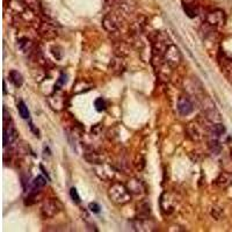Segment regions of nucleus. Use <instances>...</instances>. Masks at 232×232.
<instances>
[{
    "instance_id": "6",
    "label": "nucleus",
    "mask_w": 232,
    "mask_h": 232,
    "mask_svg": "<svg viewBox=\"0 0 232 232\" xmlns=\"http://www.w3.org/2000/svg\"><path fill=\"white\" fill-rule=\"evenodd\" d=\"M165 60L168 65L171 66H176V65L180 63L181 60V55H180V51L179 49L174 47V45H169L165 52Z\"/></svg>"
},
{
    "instance_id": "23",
    "label": "nucleus",
    "mask_w": 232,
    "mask_h": 232,
    "mask_svg": "<svg viewBox=\"0 0 232 232\" xmlns=\"http://www.w3.org/2000/svg\"><path fill=\"white\" fill-rule=\"evenodd\" d=\"M4 94H6V84H5V81H4Z\"/></svg>"
},
{
    "instance_id": "20",
    "label": "nucleus",
    "mask_w": 232,
    "mask_h": 232,
    "mask_svg": "<svg viewBox=\"0 0 232 232\" xmlns=\"http://www.w3.org/2000/svg\"><path fill=\"white\" fill-rule=\"evenodd\" d=\"M88 208H89V210H91L92 212H94V214H97V212L100 211V206H99L96 202H91V203L88 204Z\"/></svg>"
},
{
    "instance_id": "14",
    "label": "nucleus",
    "mask_w": 232,
    "mask_h": 232,
    "mask_svg": "<svg viewBox=\"0 0 232 232\" xmlns=\"http://www.w3.org/2000/svg\"><path fill=\"white\" fill-rule=\"evenodd\" d=\"M210 132H211V135H215V136H221V135H223L225 132V128L224 125L221 123V122H218V123H214L212 125H211V129H210Z\"/></svg>"
},
{
    "instance_id": "21",
    "label": "nucleus",
    "mask_w": 232,
    "mask_h": 232,
    "mask_svg": "<svg viewBox=\"0 0 232 232\" xmlns=\"http://www.w3.org/2000/svg\"><path fill=\"white\" fill-rule=\"evenodd\" d=\"M65 82H66V76L62 74L60 78H59V80H58V82H57V86H55V87H57V89H59V87L63 86Z\"/></svg>"
},
{
    "instance_id": "5",
    "label": "nucleus",
    "mask_w": 232,
    "mask_h": 232,
    "mask_svg": "<svg viewBox=\"0 0 232 232\" xmlns=\"http://www.w3.org/2000/svg\"><path fill=\"white\" fill-rule=\"evenodd\" d=\"M207 23L212 27H221L225 23V14L221 9H215L207 15Z\"/></svg>"
},
{
    "instance_id": "10",
    "label": "nucleus",
    "mask_w": 232,
    "mask_h": 232,
    "mask_svg": "<svg viewBox=\"0 0 232 232\" xmlns=\"http://www.w3.org/2000/svg\"><path fill=\"white\" fill-rule=\"evenodd\" d=\"M232 184V174L223 172L216 179V184L221 188H226Z\"/></svg>"
},
{
    "instance_id": "16",
    "label": "nucleus",
    "mask_w": 232,
    "mask_h": 232,
    "mask_svg": "<svg viewBox=\"0 0 232 232\" xmlns=\"http://www.w3.org/2000/svg\"><path fill=\"white\" fill-rule=\"evenodd\" d=\"M45 184H47L45 179H44L43 176L39 175L37 178H35V180L32 181V188H34L35 192H39V189L43 188V187L45 186Z\"/></svg>"
},
{
    "instance_id": "7",
    "label": "nucleus",
    "mask_w": 232,
    "mask_h": 232,
    "mask_svg": "<svg viewBox=\"0 0 232 232\" xmlns=\"http://www.w3.org/2000/svg\"><path fill=\"white\" fill-rule=\"evenodd\" d=\"M193 109H194V106H193V104L190 102V100L188 97L181 96L179 99V101H178V110H179V113L181 115L187 116V115H189L193 112Z\"/></svg>"
},
{
    "instance_id": "13",
    "label": "nucleus",
    "mask_w": 232,
    "mask_h": 232,
    "mask_svg": "<svg viewBox=\"0 0 232 232\" xmlns=\"http://www.w3.org/2000/svg\"><path fill=\"white\" fill-rule=\"evenodd\" d=\"M184 12H186V14L189 16V17H195V16L197 15V8L194 6V4L193 2H184Z\"/></svg>"
},
{
    "instance_id": "18",
    "label": "nucleus",
    "mask_w": 232,
    "mask_h": 232,
    "mask_svg": "<svg viewBox=\"0 0 232 232\" xmlns=\"http://www.w3.org/2000/svg\"><path fill=\"white\" fill-rule=\"evenodd\" d=\"M211 216L214 217L215 219H219L221 217L223 216V210H222V208L214 207V208L211 209Z\"/></svg>"
},
{
    "instance_id": "4",
    "label": "nucleus",
    "mask_w": 232,
    "mask_h": 232,
    "mask_svg": "<svg viewBox=\"0 0 232 232\" xmlns=\"http://www.w3.org/2000/svg\"><path fill=\"white\" fill-rule=\"evenodd\" d=\"M186 131H187V135L188 137L193 139V141H201L203 136H204V131H203V127L202 124H200L199 122H192L187 125L186 128Z\"/></svg>"
},
{
    "instance_id": "17",
    "label": "nucleus",
    "mask_w": 232,
    "mask_h": 232,
    "mask_svg": "<svg viewBox=\"0 0 232 232\" xmlns=\"http://www.w3.org/2000/svg\"><path fill=\"white\" fill-rule=\"evenodd\" d=\"M94 106H95V108L97 112H102V110L106 109V101H104L102 97H99V99H96L95 100Z\"/></svg>"
},
{
    "instance_id": "2",
    "label": "nucleus",
    "mask_w": 232,
    "mask_h": 232,
    "mask_svg": "<svg viewBox=\"0 0 232 232\" xmlns=\"http://www.w3.org/2000/svg\"><path fill=\"white\" fill-rule=\"evenodd\" d=\"M62 210H63V204L58 199H49L43 203L41 208V214L44 218H52L57 216Z\"/></svg>"
},
{
    "instance_id": "3",
    "label": "nucleus",
    "mask_w": 232,
    "mask_h": 232,
    "mask_svg": "<svg viewBox=\"0 0 232 232\" xmlns=\"http://www.w3.org/2000/svg\"><path fill=\"white\" fill-rule=\"evenodd\" d=\"M17 130L13 125L12 121L4 122V146L6 147L7 145L13 144L17 139Z\"/></svg>"
},
{
    "instance_id": "12",
    "label": "nucleus",
    "mask_w": 232,
    "mask_h": 232,
    "mask_svg": "<svg viewBox=\"0 0 232 232\" xmlns=\"http://www.w3.org/2000/svg\"><path fill=\"white\" fill-rule=\"evenodd\" d=\"M104 27L106 30H108V32H115L116 29H117V23H116V21L114 20V17L112 15H107L106 17L104 19Z\"/></svg>"
},
{
    "instance_id": "15",
    "label": "nucleus",
    "mask_w": 232,
    "mask_h": 232,
    "mask_svg": "<svg viewBox=\"0 0 232 232\" xmlns=\"http://www.w3.org/2000/svg\"><path fill=\"white\" fill-rule=\"evenodd\" d=\"M17 109H19V114H20V116L22 117V119H29V116H30V113L28 110V107L26 106L22 100H20V102L17 104Z\"/></svg>"
},
{
    "instance_id": "1",
    "label": "nucleus",
    "mask_w": 232,
    "mask_h": 232,
    "mask_svg": "<svg viewBox=\"0 0 232 232\" xmlns=\"http://www.w3.org/2000/svg\"><path fill=\"white\" fill-rule=\"evenodd\" d=\"M108 197L113 203L117 204V206H124L130 202L131 200V193L128 189V187H125L122 184H113L109 189H108Z\"/></svg>"
},
{
    "instance_id": "9",
    "label": "nucleus",
    "mask_w": 232,
    "mask_h": 232,
    "mask_svg": "<svg viewBox=\"0 0 232 232\" xmlns=\"http://www.w3.org/2000/svg\"><path fill=\"white\" fill-rule=\"evenodd\" d=\"M128 189L130 190V193H134V194H143L145 190V187L143 182L138 179H130L128 182Z\"/></svg>"
},
{
    "instance_id": "19",
    "label": "nucleus",
    "mask_w": 232,
    "mask_h": 232,
    "mask_svg": "<svg viewBox=\"0 0 232 232\" xmlns=\"http://www.w3.org/2000/svg\"><path fill=\"white\" fill-rule=\"evenodd\" d=\"M70 196H71V199L73 200V202H76V203H80V196L78 192H77V189L73 187L71 188V190H70Z\"/></svg>"
},
{
    "instance_id": "8",
    "label": "nucleus",
    "mask_w": 232,
    "mask_h": 232,
    "mask_svg": "<svg viewBox=\"0 0 232 232\" xmlns=\"http://www.w3.org/2000/svg\"><path fill=\"white\" fill-rule=\"evenodd\" d=\"M40 34L44 37V39H48V40H51V39H55L58 32H57V29L51 26L50 23H42L40 28Z\"/></svg>"
},
{
    "instance_id": "22",
    "label": "nucleus",
    "mask_w": 232,
    "mask_h": 232,
    "mask_svg": "<svg viewBox=\"0 0 232 232\" xmlns=\"http://www.w3.org/2000/svg\"><path fill=\"white\" fill-rule=\"evenodd\" d=\"M229 76H230V78H231V80H232V63H231V65L229 66Z\"/></svg>"
},
{
    "instance_id": "11",
    "label": "nucleus",
    "mask_w": 232,
    "mask_h": 232,
    "mask_svg": "<svg viewBox=\"0 0 232 232\" xmlns=\"http://www.w3.org/2000/svg\"><path fill=\"white\" fill-rule=\"evenodd\" d=\"M9 79H11V81L13 82V85H14L15 87H21L22 84H23V77H22V74L19 72V71H16V70H12V71L9 72Z\"/></svg>"
}]
</instances>
